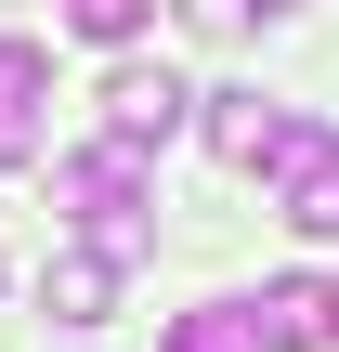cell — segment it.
<instances>
[{
    "label": "cell",
    "instance_id": "cell-3",
    "mask_svg": "<svg viewBox=\"0 0 339 352\" xmlns=\"http://www.w3.org/2000/svg\"><path fill=\"white\" fill-rule=\"evenodd\" d=\"M274 222H287V235H314V248L339 235V131L300 118V144L274 157Z\"/></svg>",
    "mask_w": 339,
    "mask_h": 352
},
{
    "label": "cell",
    "instance_id": "cell-5",
    "mask_svg": "<svg viewBox=\"0 0 339 352\" xmlns=\"http://www.w3.org/2000/svg\"><path fill=\"white\" fill-rule=\"evenodd\" d=\"M39 144H52V52L0 39V170H26Z\"/></svg>",
    "mask_w": 339,
    "mask_h": 352
},
{
    "label": "cell",
    "instance_id": "cell-6",
    "mask_svg": "<svg viewBox=\"0 0 339 352\" xmlns=\"http://www.w3.org/2000/svg\"><path fill=\"white\" fill-rule=\"evenodd\" d=\"M248 314V352H327V287L314 274H274L261 300H235Z\"/></svg>",
    "mask_w": 339,
    "mask_h": 352
},
{
    "label": "cell",
    "instance_id": "cell-7",
    "mask_svg": "<svg viewBox=\"0 0 339 352\" xmlns=\"http://www.w3.org/2000/svg\"><path fill=\"white\" fill-rule=\"evenodd\" d=\"M39 314H52V327H105V314H118V261H105V248H52V261H39Z\"/></svg>",
    "mask_w": 339,
    "mask_h": 352
},
{
    "label": "cell",
    "instance_id": "cell-9",
    "mask_svg": "<svg viewBox=\"0 0 339 352\" xmlns=\"http://www.w3.org/2000/svg\"><path fill=\"white\" fill-rule=\"evenodd\" d=\"M65 13H78V39H144L157 0H65Z\"/></svg>",
    "mask_w": 339,
    "mask_h": 352
},
{
    "label": "cell",
    "instance_id": "cell-4",
    "mask_svg": "<svg viewBox=\"0 0 339 352\" xmlns=\"http://www.w3.org/2000/svg\"><path fill=\"white\" fill-rule=\"evenodd\" d=\"M183 118H196V91H183L170 65H118V78H105V144L144 157V144H170Z\"/></svg>",
    "mask_w": 339,
    "mask_h": 352
},
{
    "label": "cell",
    "instance_id": "cell-1",
    "mask_svg": "<svg viewBox=\"0 0 339 352\" xmlns=\"http://www.w3.org/2000/svg\"><path fill=\"white\" fill-rule=\"evenodd\" d=\"M52 209H65L105 261H144V248H157V196H144V157H131V144L52 157Z\"/></svg>",
    "mask_w": 339,
    "mask_h": 352
},
{
    "label": "cell",
    "instance_id": "cell-8",
    "mask_svg": "<svg viewBox=\"0 0 339 352\" xmlns=\"http://www.w3.org/2000/svg\"><path fill=\"white\" fill-rule=\"evenodd\" d=\"M157 352H248V314H235V300H196V314H170Z\"/></svg>",
    "mask_w": 339,
    "mask_h": 352
},
{
    "label": "cell",
    "instance_id": "cell-10",
    "mask_svg": "<svg viewBox=\"0 0 339 352\" xmlns=\"http://www.w3.org/2000/svg\"><path fill=\"white\" fill-rule=\"evenodd\" d=\"M327 340H339V287H327Z\"/></svg>",
    "mask_w": 339,
    "mask_h": 352
},
{
    "label": "cell",
    "instance_id": "cell-2",
    "mask_svg": "<svg viewBox=\"0 0 339 352\" xmlns=\"http://www.w3.org/2000/svg\"><path fill=\"white\" fill-rule=\"evenodd\" d=\"M196 131H209L222 170H274V157L300 144V118H287L274 91H196Z\"/></svg>",
    "mask_w": 339,
    "mask_h": 352
}]
</instances>
